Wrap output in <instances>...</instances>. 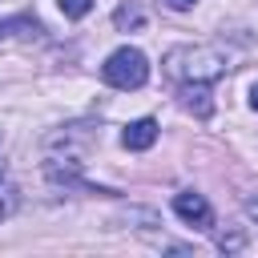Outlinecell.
<instances>
[{"label": "cell", "mask_w": 258, "mask_h": 258, "mask_svg": "<svg viewBox=\"0 0 258 258\" xmlns=\"http://www.w3.org/2000/svg\"><path fill=\"white\" fill-rule=\"evenodd\" d=\"M226 69H230V56L214 44H177L165 52V73L181 85H189V81L210 85V81L226 77Z\"/></svg>", "instance_id": "obj_1"}, {"label": "cell", "mask_w": 258, "mask_h": 258, "mask_svg": "<svg viewBox=\"0 0 258 258\" xmlns=\"http://www.w3.org/2000/svg\"><path fill=\"white\" fill-rule=\"evenodd\" d=\"M101 81L105 85H113V89H141L145 81H149V60H145V52L141 48H133V44H121V48H113L109 56H105V64H101Z\"/></svg>", "instance_id": "obj_2"}, {"label": "cell", "mask_w": 258, "mask_h": 258, "mask_svg": "<svg viewBox=\"0 0 258 258\" xmlns=\"http://www.w3.org/2000/svg\"><path fill=\"white\" fill-rule=\"evenodd\" d=\"M173 214H177L181 222H189L194 230H210V226H214V210H210V202H206L202 194H194V189L173 194Z\"/></svg>", "instance_id": "obj_3"}, {"label": "cell", "mask_w": 258, "mask_h": 258, "mask_svg": "<svg viewBox=\"0 0 258 258\" xmlns=\"http://www.w3.org/2000/svg\"><path fill=\"white\" fill-rule=\"evenodd\" d=\"M153 141H157V121H153V117H137V121H129V125L121 129V145L133 149V153L149 149Z\"/></svg>", "instance_id": "obj_4"}, {"label": "cell", "mask_w": 258, "mask_h": 258, "mask_svg": "<svg viewBox=\"0 0 258 258\" xmlns=\"http://www.w3.org/2000/svg\"><path fill=\"white\" fill-rule=\"evenodd\" d=\"M181 105H185V109H194L202 121L214 113V101H210V93H206V85H202V81H189V85H181Z\"/></svg>", "instance_id": "obj_5"}, {"label": "cell", "mask_w": 258, "mask_h": 258, "mask_svg": "<svg viewBox=\"0 0 258 258\" xmlns=\"http://www.w3.org/2000/svg\"><path fill=\"white\" fill-rule=\"evenodd\" d=\"M12 32H40V20L36 16H8V20H0V40L12 36Z\"/></svg>", "instance_id": "obj_6"}, {"label": "cell", "mask_w": 258, "mask_h": 258, "mask_svg": "<svg viewBox=\"0 0 258 258\" xmlns=\"http://www.w3.org/2000/svg\"><path fill=\"white\" fill-rule=\"evenodd\" d=\"M113 20H117V28H133V24H141V20H145V12H141L137 4H121V8L113 12Z\"/></svg>", "instance_id": "obj_7"}, {"label": "cell", "mask_w": 258, "mask_h": 258, "mask_svg": "<svg viewBox=\"0 0 258 258\" xmlns=\"http://www.w3.org/2000/svg\"><path fill=\"white\" fill-rule=\"evenodd\" d=\"M60 4V12L69 16V20H81V16H89V8H93V0H56Z\"/></svg>", "instance_id": "obj_8"}, {"label": "cell", "mask_w": 258, "mask_h": 258, "mask_svg": "<svg viewBox=\"0 0 258 258\" xmlns=\"http://www.w3.org/2000/svg\"><path fill=\"white\" fill-rule=\"evenodd\" d=\"M12 206H16V189H12V181H4V173H0V222L12 214Z\"/></svg>", "instance_id": "obj_9"}, {"label": "cell", "mask_w": 258, "mask_h": 258, "mask_svg": "<svg viewBox=\"0 0 258 258\" xmlns=\"http://www.w3.org/2000/svg\"><path fill=\"white\" fill-rule=\"evenodd\" d=\"M246 246V234L242 230H226V234H218V250H242Z\"/></svg>", "instance_id": "obj_10"}, {"label": "cell", "mask_w": 258, "mask_h": 258, "mask_svg": "<svg viewBox=\"0 0 258 258\" xmlns=\"http://www.w3.org/2000/svg\"><path fill=\"white\" fill-rule=\"evenodd\" d=\"M242 210H246V214L258 222V194H246V198H242Z\"/></svg>", "instance_id": "obj_11"}, {"label": "cell", "mask_w": 258, "mask_h": 258, "mask_svg": "<svg viewBox=\"0 0 258 258\" xmlns=\"http://www.w3.org/2000/svg\"><path fill=\"white\" fill-rule=\"evenodd\" d=\"M161 4H165V8H173V12H185V8H194L198 0H161Z\"/></svg>", "instance_id": "obj_12"}, {"label": "cell", "mask_w": 258, "mask_h": 258, "mask_svg": "<svg viewBox=\"0 0 258 258\" xmlns=\"http://www.w3.org/2000/svg\"><path fill=\"white\" fill-rule=\"evenodd\" d=\"M250 109H258V81L250 85Z\"/></svg>", "instance_id": "obj_13"}]
</instances>
